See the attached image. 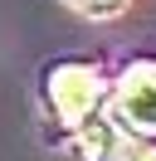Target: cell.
<instances>
[{"instance_id":"6da1fadb","label":"cell","mask_w":156,"mask_h":161,"mask_svg":"<svg viewBox=\"0 0 156 161\" xmlns=\"http://www.w3.org/2000/svg\"><path fill=\"white\" fill-rule=\"evenodd\" d=\"M44 93H49V108H54V122L64 132H73L78 122H88L107 98V83L93 64H54L44 78Z\"/></svg>"},{"instance_id":"7a4b0ae2","label":"cell","mask_w":156,"mask_h":161,"mask_svg":"<svg viewBox=\"0 0 156 161\" xmlns=\"http://www.w3.org/2000/svg\"><path fill=\"white\" fill-rule=\"evenodd\" d=\"M117 98V117L136 132H156V64L142 59V64H127L122 78L112 88Z\"/></svg>"},{"instance_id":"3957f363","label":"cell","mask_w":156,"mask_h":161,"mask_svg":"<svg viewBox=\"0 0 156 161\" xmlns=\"http://www.w3.org/2000/svg\"><path fill=\"white\" fill-rule=\"evenodd\" d=\"M68 156L73 161H112L117 156V122L93 112L88 122H78L68 132Z\"/></svg>"},{"instance_id":"277c9868","label":"cell","mask_w":156,"mask_h":161,"mask_svg":"<svg viewBox=\"0 0 156 161\" xmlns=\"http://www.w3.org/2000/svg\"><path fill=\"white\" fill-rule=\"evenodd\" d=\"M117 161H156V147H146V142L122 147V142H117Z\"/></svg>"},{"instance_id":"5b68a950","label":"cell","mask_w":156,"mask_h":161,"mask_svg":"<svg viewBox=\"0 0 156 161\" xmlns=\"http://www.w3.org/2000/svg\"><path fill=\"white\" fill-rule=\"evenodd\" d=\"M78 10H93V15H107V10H117L122 0H73Z\"/></svg>"}]
</instances>
